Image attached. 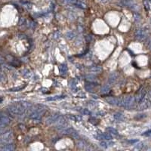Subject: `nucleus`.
Returning a JSON list of instances; mask_svg holds the SVG:
<instances>
[{
	"mask_svg": "<svg viewBox=\"0 0 151 151\" xmlns=\"http://www.w3.org/2000/svg\"><path fill=\"white\" fill-rule=\"evenodd\" d=\"M95 86H98V83H95L94 82H90V83H87L85 85V88L86 91L91 92L94 91V88Z\"/></svg>",
	"mask_w": 151,
	"mask_h": 151,
	"instance_id": "15",
	"label": "nucleus"
},
{
	"mask_svg": "<svg viewBox=\"0 0 151 151\" xmlns=\"http://www.w3.org/2000/svg\"><path fill=\"white\" fill-rule=\"evenodd\" d=\"M6 75H5V73L2 71L1 72V76H0V80H1L2 82H5L6 81Z\"/></svg>",
	"mask_w": 151,
	"mask_h": 151,
	"instance_id": "34",
	"label": "nucleus"
},
{
	"mask_svg": "<svg viewBox=\"0 0 151 151\" xmlns=\"http://www.w3.org/2000/svg\"><path fill=\"white\" fill-rule=\"evenodd\" d=\"M66 97L65 95H55V96H52V97H49L46 100L47 101H55V100H60V99H63Z\"/></svg>",
	"mask_w": 151,
	"mask_h": 151,
	"instance_id": "20",
	"label": "nucleus"
},
{
	"mask_svg": "<svg viewBox=\"0 0 151 151\" xmlns=\"http://www.w3.org/2000/svg\"><path fill=\"white\" fill-rule=\"evenodd\" d=\"M146 94H147V91L145 90V89H143V88H141L140 89V91L138 92V94H137V95L135 96V101H136V103L139 104L140 102H141L143 99L145 98Z\"/></svg>",
	"mask_w": 151,
	"mask_h": 151,
	"instance_id": "8",
	"label": "nucleus"
},
{
	"mask_svg": "<svg viewBox=\"0 0 151 151\" xmlns=\"http://www.w3.org/2000/svg\"><path fill=\"white\" fill-rule=\"evenodd\" d=\"M135 38L139 40V41H143L147 38V33L144 29H138L135 31Z\"/></svg>",
	"mask_w": 151,
	"mask_h": 151,
	"instance_id": "5",
	"label": "nucleus"
},
{
	"mask_svg": "<svg viewBox=\"0 0 151 151\" xmlns=\"http://www.w3.org/2000/svg\"><path fill=\"white\" fill-rule=\"evenodd\" d=\"M55 124H56V127H55L56 129L59 130V131H63V130L66 129L67 126V122H66V119L63 116H60V118Z\"/></svg>",
	"mask_w": 151,
	"mask_h": 151,
	"instance_id": "4",
	"label": "nucleus"
},
{
	"mask_svg": "<svg viewBox=\"0 0 151 151\" xmlns=\"http://www.w3.org/2000/svg\"><path fill=\"white\" fill-rule=\"evenodd\" d=\"M142 146H143V143H140L139 144H138V145H137L136 148H137V149H141Z\"/></svg>",
	"mask_w": 151,
	"mask_h": 151,
	"instance_id": "42",
	"label": "nucleus"
},
{
	"mask_svg": "<svg viewBox=\"0 0 151 151\" xmlns=\"http://www.w3.org/2000/svg\"><path fill=\"white\" fill-rule=\"evenodd\" d=\"M22 75H23V76L25 77V78H27V79H29L31 77V76H32V73L29 70H24L22 71Z\"/></svg>",
	"mask_w": 151,
	"mask_h": 151,
	"instance_id": "26",
	"label": "nucleus"
},
{
	"mask_svg": "<svg viewBox=\"0 0 151 151\" xmlns=\"http://www.w3.org/2000/svg\"><path fill=\"white\" fill-rule=\"evenodd\" d=\"M75 37H76V33H75V32H73V31H69V32H67V33H66V38H67V39L72 40V39H73Z\"/></svg>",
	"mask_w": 151,
	"mask_h": 151,
	"instance_id": "24",
	"label": "nucleus"
},
{
	"mask_svg": "<svg viewBox=\"0 0 151 151\" xmlns=\"http://www.w3.org/2000/svg\"><path fill=\"white\" fill-rule=\"evenodd\" d=\"M106 101L108 103V104H112V105H118L119 106V101H120V98H114V97H109V98H106Z\"/></svg>",
	"mask_w": 151,
	"mask_h": 151,
	"instance_id": "13",
	"label": "nucleus"
},
{
	"mask_svg": "<svg viewBox=\"0 0 151 151\" xmlns=\"http://www.w3.org/2000/svg\"><path fill=\"white\" fill-rule=\"evenodd\" d=\"M143 5H144L145 9L148 11L150 9V7H149V2H148L147 0H144V1H143Z\"/></svg>",
	"mask_w": 151,
	"mask_h": 151,
	"instance_id": "35",
	"label": "nucleus"
},
{
	"mask_svg": "<svg viewBox=\"0 0 151 151\" xmlns=\"http://www.w3.org/2000/svg\"><path fill=\"white\" fill-rule=\"evenodd\" d=\"M148 99L151 101V91H150V92L148 93Z\"/></svg>",
	"mask_w": 151,
	"mask_h": 151,
	"instance_id": "44",
	"label": "nucleus"
},
{
	"mask_svg": "<svg viewBox=\"0 0 151 151\" xmlns=\"http://www.w3.org/2000/svg\"><path fill=\"white\" fill-rule=\"evenodd\" d=\"M43 113H40V112H38V111H30V116L29 117L32 119H36V120H39L41 119V117H42V115Z\"/></svg>",
	"mask_w": 151,
	"mask_h": 151,
	"instance_id": "12",
	"label": "nucleus"
},
{
	"mask_svg": "<svg viewBox=\"0 0 151 151\" xmlns=\"http://www.w3.org/2000/svg\"><path fill=\"white\" fill-rule=\"evenodd\" d=\"M113 118L116 121H121V120H123V119H124V116H123V114L121 113H116L113 115Z\"/></svg>",
	"mask_w": 151,
	"mask_h": 151,
	"instance_id": "21",
	"label": "nucleus"
},
{
	"mask_svg": "<svg viewBox=\"0 0 151 151\" xmlns=\"http://www.w3.org/2000/svg\"><path fill=\"white\" fill-rule=\"evenodd\" d=\"M62 116L60 113H55L53 114L51 116H49V118L46 120V123L48 125H51V124H55V123L59 120V119L60 118V116Z\"/></svg>",
	"mask_w": 151,
	"mask_h": 151,
	"instance_id": "9",
	"label": "nucleus"
},
{
	"mask_svg": "<svg viewBox=\"0 0 151 151\" xmlns=\"http://www.w3.org/2000/svg\"><path fill=\"white\" fill-rule=\"evenodd\" d=\"M15 144L11 143H4L2 145V147H0V150L2 151H13L15 150Z\"/></svg>",
	"mask_w": 151,
	"mask_h": 151,
	"instance_id": "10",
	"label": "nucleus"
},
{
	"mask_svg": "<svg viewBox=\"0 0 151 151\" xmlns=\"http://www.w3.org/2000/svg\"><path fill=\"white\" fill-rule=\"evenodd\" d=\"M76 145L80 149H85L88 145H87V142L85 141L84 140H79L76 143Z\"/></svg>",
	"mask_w": 151,
	"mask_h": 151,
	"instance_id": "19",
	"label": "nucleus"
},
{
	"mask_svg": "<svg viewBox=\"0 0 151 151\" xmlns=\"http://www.w3.org/2000/svg\"><path fill=\"white\" fill-rule=\"evenodd\" d=\"M1 64H4V58H3V57H2V56L1 57Z\"/></svg>",
	"mask_w": 151,
	"mask_h": 151,
	"instance_id": "45",
	"label": "nucleus"
},
{
	"mask_svg": "<svg viewBox=\"0 0 151 151\" xmlns=\"http://www.w3.org/2000/svg\"><path fill=\"white\" fill-rule=\"evenodd\" d=\"M61 36V33L59 30H57L55 32H54L52 34V38L54 39H58V38H60V36Z\"/></svg>",
	"mask_w": 151,
	"mask_h": 151,
	"instance_id": "30",
	"label": "nucleus"
},
{
	"mask_svg": "<svg viewBox=\"0 0 151 151\" xmlns=\"http://www.w3.org/2000/svg\"><path fill=\"white\" fill-rule=\"evenodd\" d=\"M151 106V101L147 98V99H143L141 102H140V104L137 107V109L138 110H143V109H147Z\"/></svg>",
	"mask_w": 151,
	"mask_h": 151,
	"instance_id": "7",
	"label": "nucleus"
},
{
	"mask_svg": "<svg viewBox=\"0 0 151 151\" xmlns=\"http://www.w3.org/2000/svg\"><path fill=\"white\" fill-rule=\"evenodd\" d=\"M25 85H23V86H20V87H15V88H12L11 89H9V92H19V91H21L23 88H24Z\"/></svg>",
	"mask_w": 151,
	"mask_h": 151,
	"instance_id": "31",
	"label": "nucleus"
},
{
	"mask_svg": "<svg viewBox=\"0 0 151 151\" xmlns=\"http://www.w3.org/2000/svg\"><path fill=\"white\" fill-rule=\"evenodd\" d=\"M0 121H1V128H2V129L4 128L3 126H7V125H8L9 123H10V119L8 117V116H7L6 115H4L2 113V114H1V119H0Z\"/></svg>",
	"mask_w": 151,
	"mask_h": 151,
	"instance_id": "11",
	"label": "nucleus"
},
{
	"mask_svg": "<svg viewBox=\"0 0 151 151\" xmlns=\"http://www.w3.org/2000/svg\"><path fill=\"white\" fill-rule=\"evenodd\" d=\"M80 113L82 114V115H86V116H89L91 114V112L88 110V109H80Z\"/></svg>",
	"mask_w": 151,
	"mask_h": 151,
	"instance_id": "32",
	"label": "nucleus"
},
{
	"mask_svg": "<svg viewBox=\"0 0 151 151\" xmlns=\"http://www.w3.org/2000/svg\"><path fill=\"white\" fill-rule=\"evenodd\" d=\"M63 134L69 135V136L71 137V138H73L74 139H79V133L73 128H68L67 129H64V131L63 132Z\"/></svg>",
	"mask_w": 151,
	"mask_h": 151,
	"instance_id": "6",
	"label": "nucleus"
},
{
	"mask_svg": "<svg viewBox=\"0 0 151 151\" xmlns=\"http://www.w3.org/2000/svg\"><path fill=\"white\" fill-rule=\"evenodd\" d=\"M106 130H107V132H109V134H113V135H115V136H118V135H119V132H117V130H116V129L113 128L108 127V128H107Z\"/></svg>",
	"mask_w": 151,
	"mask_h": 151,
	"instance_id": "25",
	"label": "nucleus"
},
{
	"mask_svg": "<svg viewBox=\"0 0 151 151\" xmlns=\"http://www.w3.org/2000/svg\"><path fill=\"white\" fill-rule=\"evenodd\" d=\"M138 140L135 139V140H129L128 142L130 143H136V142H138Z\"/></svg>",
	"mask_w": 151,
	"mask_h": 151,
	"instance_id": "40",
	"label": "nucleus"
},
{
	"mask_svg": "<svg viewBox=\"0 0 151 151\" xmlns=\"http://www.w3.org/2000/svg\"><path fill=\"white\" fill-rule=\"evenodd\" d=\"M114 144V143L112 141H109V142H106L104 141H101L100 143V146L103 148H107L108 147H111Z\"/></svg>",
	"mask_w": 151,
	"mask_h": 151,
	"instance_id": "18",
	"label": "nucleus"
},
{
	"mask_svg": "<svg viewBox=\"0 0 151 151\" xmlns=\"http://www.w3.org/2000/svg\"><path fill=\"white\" fill-rule=\"evenodd\" d=\"M13 141V132L10 129H5V131H1V138L0 141L1 143H11Z\"/></svg>",
	"mask_w": 151,
	"mask_h": 151,
	"instance_id": "2",
	"label": "nucleus"
},
{
	"mask_svg": "<svg viewBox=\"0 0 151 151\" xmlns=\"http://www.w3.org/2000/svg\"><path fill=\"white\" fill-rule=\"evenodd\" d=\"M135 103H136L135 97H132V96H126L124 98H120L119 106L127 108V109H132L134 107Z\"/></svg>",
	"mask_w": 151,
	"mask_h": 151,
	"instance_id": "1",
	"label": "nucleus"
},
{
	"mask_svg": "<svg viewBox=\"0 0 151 151\" xmlns=\"http://www.w3.org/2000/svg\"><path fill=\"white\" fill-rule=\"evenodd\" d=\"M26 111V109L23 108L20 106L18 103H17L16 104L11 105L8 107V112L13 116H17V115H21L24 113Z\"/></svg>",
	"mask_w": 151,
	"mask_h": 151,
	"instance_id": "3",
	"label": "nucleus"
},
{
	"mask_svg": "<svg viewBox=\"0 0 151 151\" xmlns=\"http://www.w3.org/2000/svg\"><path fill=\"white\" fill-rule=\"evenodd\" d=\"M118 78V73H116V72H113L112 73L109 74V78H108V82H109V84H110V85H113L116 79H117Z\"/></svg>",
	"mask_w": 151,
	"mask_h": 151,
	"instance_id": "14",
	"label": "nucleus"
},
{
	"mask_svg": "<svg viewBox=\"0 0 151 151\" xmlns=\"http://www.w3.org/2000/svg\"><path fill=\"white\" fill-rule=\"evenodd\" d=\"M100 1H101V2H102V1H104V0H100Z\"/></svg>",
	"mask_w": 151,
	"mask_h": 151,
	"instance_id": "46",
	"label": "nucleus"
},
{
	"mask_svg": "<svg viewBox=\"0 0 151 151\" xmlns=\"http://www.w3.org/2000/svg\"><path fill=\"white\" fill-rule=\"evenodd\" d=\"M76 85H77V80L76 79H73L70 80V87L71 88L72 92L76 89Z\"/></svg>",
	"mask_w": 151,
	"mask_h": 151,
	"instance_id": "22",
	"label": "nucleus"
},
{
	"mask_svg": "<svg viewBox=\"0 0 151 151\" xmlns=\"http://www.w3.org/2000/svg\"><path fill=\"white\" fill-rule=\"evenodd\" d=\"M88 70L91 72L96 73H101L103 70L102 67L101 66H92L88 68Z\"/></svg>",
	"mask_w": 151,
	"mask_h": 151,
	"instance_id": "16",
	"label": "nucleus"
},
{
	"mask_svg": "<svg viewBox=\"0 0 151 151\" xmlns=\"http://www.w3.org/2000/svg\"><path fill=\"white\" fill-rule=\"evenodd\" d=\"M67 3H72L75 5L78 2V0H67Z\"/></svg>",
	"mask_w": 151,
	"mask_h": 151,
	"instance_id": "37",
	"label": "nucleus"
},
{
	"mask_svg": "<svg viewBox=\"0 0 151 151\" xmlns=\"http://www.w3.org/2000/svg\"><path fill=\"white\" fill-rule=\"evenodd\" d=\"M133 15H134V19H135V20H140V15H138V14H137V13H134L133 14Z\"/></svg>",
	"mask_w": 151,
	"mask_h": 151,
	"instance_id": "36",
	"label": "nucleus"
},
{
	"mask_svg": "<svg viewBox=\"0 0 151 151\" xmlns=\"http://www.w3.org/2000/svg\"><path fill=\"white\" fill-rule=\"evenodd\" d=\"M151 134V129H150V130H148V131H147V132H143V135H148V134Z\"/></svg>",
	"mask_w": 151,
	"mask_h": 151,
	"instance_id": "41",
	"label": "nucleus"
},
{
	"mask_svg": "<svg viewBox=\"0 0 151 151\" xmlns=\"http://www.w3.org/2000/svg\"><path fill=\"white\" fill-rule=\"evenodd\" d=\"M18 104L21 106L23 108H24L26 110H27V109H30V107H32V104L31 103H30V102H27V101H19V102H17Z\"/></svg>",
	"mask_w": 151,
	"mask_h": 151,
	"instance_id": "17",
	"label": "nucleus"
},
{
	"mask_svg": "<svg viewBox=\"0 0 151 151\" xmlns=\"http://www.w3.org/2000/svg\"><path fill=\"white\" fill-rule=\"evenodd\" d=\"M139 115H140V116H136V118H138V119H141V118L146 117V114H139Z\"/></svg>",
	"mask_w": 151,
	"mask_h": 151,
	"instance_id": "39",
	"label": "nucleus"
},
{
	"mask_svg": "<svg viewBox=\"0 0 151 151\" xmlns=\"http://www.w3.org/2000/svg\"><path fill=\"white\" fill-rule=\"evenodd\" d=\"M24 22H25L24 18H20V22H19V25H20V26H21V25L24 24Z\"/></svg>",
	"mask_w": 151,
	"mask_h": 151,
	"instance_id": "38",
	"label": "nucleus"
},
{
	"mask_svg": "<svg viewBox=\"0 0 151 151\" xmlns=\"http://www.w3.org/2000/svg\"><path fill=\"white\" fill-rule=\"evenodd\" d=\"M85 79L88 82H95V80L97 79L95 76L94 75H86L85 76Z\"/></svg>",
	"mask_w": 151,
	"mask_h": 151,
	"instance_id": "28",
	"label": "nucleus"
},
{
	"mask_svg": "<svg viewBox=\"0 0 151 151\" xmlns=\"http://www.w3.org/2000/svg\"><path fill=\"white\" fill-rule=\"evenodd\" d=\"M110 91V87H109L108 85H105L104 86H102L101 88V92L102 94H107Z\"/></svg>",
	"mask_w": 151,
	"mask_h": 151,
	"instance_id": "23",
	"label": "nucleus"
},
{
	"mask_svg": "<svg viewBox=\"0 0 151 151\" xmlns=\"http://www.w3.org/2000/svg\"><path fill=\"white\" fill-rule=\"evenodd\" d=\"M75 5H77V7H79V8H82V9L86 8V5L83 4V3H82V2H77Z\"/></svg>",
	"mask_w": 151,
	"mask_h": 151,
	"instance_id": "33",
	"label": "nucleus"
},
{
	"mask_svg": "<svg viewBox=\"0 0 151 151\" xmlns=\"http://www.w3.org/2000/svg\"><path fill=\"white\" fill-rule=\"evenodd\" d=\"M86 39H87L88 42H90V40L92 39V36H90V35H88V36H87V37H86Z\"/></svg>",
	"mask_w": 151,
	"mask_h": 151,
	"instance_id": "43",
	"label": "nucleus"
},
{
	"mask_svg": "<svg viewBox=\"0 0 151 151\" xmlns=\"http://www.w3.org/2000/svg\"><path fill=\"white\" fill-rule=\"evenodd\" d=\"M101 134H102V137H103V138H104V140L110 141L112 139V136L110 135L109 133H103Z\"/></svg>",
	"mask_w": 151,
	"mask_h": 151,
	"instance_id": "29",
	"label": "nucleus"
},
{
	"mask_svg": "<svg viewBox=\"0 0 151 151\" xmlns=\"http://www.w3.org/2000/svg\"><path fill=\"white\" fill-rule=\"evenodd\" d=\"M59 69H60V71L61 73L65 74L67 72V64H60L59 67Z\"/></svg>",
	"mask_w": 151,
	"mask_h": 151,
	"instance_id": "27",
	"label": "nucleus"
}]
</instances>
